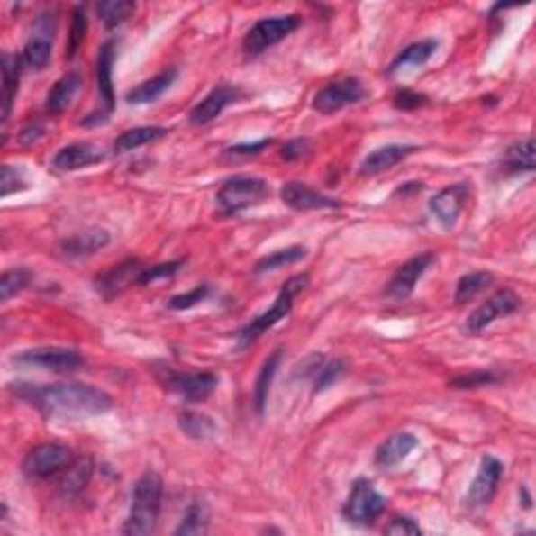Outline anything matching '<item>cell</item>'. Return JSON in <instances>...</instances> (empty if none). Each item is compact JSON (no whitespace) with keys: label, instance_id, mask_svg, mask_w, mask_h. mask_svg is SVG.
Here are the masks:
<instances>
[{"label":"cell","instance_id":"obj_42","mask_svg":"<svg viewBox=\"0 0 536 536\" xmlns=\"http://www.w3.org/2000/svg\"><path fill=\"white\" fill-rule=\"evenodd\" d=\"M183 264H185L183 260H174V262L158 264V267H145V270L139 277V286H150V283H155L158 279L172 277L174 273H178V268L183 267Z\"/></svg>","mask_w":536,"mask_h":536},{"label":"cell","instance_id":"obj_10","mask_svg":"<svg viewBox=\"0 0 536 536\" xmlns=\"http://www.w3.org/2000/svg\"><path fill=\"white\" fill-rule=\"evenodd\" d=\"M365 86L359 77H341V80L329 82L327 86H323L314 95L313 105L319 114L332 115L335 112H341L348 105H354L360 99H365Z\"/></svg>","mask_w":536,"mask_h":536},{"label":"cell","instance_id":"obj_41","mask_svg":"<svg viewBox=\"0 0 536 536\" xmlns=\"http://www.w3.org/2000/svg\"><path fill=\"white\" fill-rule=\"evenodd\" d=\"M210 292H212L210 286H197L195 289H191V292L174 295V298H170V302H168V306H170L172 310H189L193 306H197L199 302H204L205 298H208Z\"/></svg>","mask_w":536,"mask_h":536},{"label":"cell","instance_id":"obj_4","mask_svg":"<svg viewBox=\"0 0 536 536\" xmlns=\"http://www.w3.org/2000/svg\"><path fill=\"white\" fill-rule=\"evenodd\" d=\"M270 195V186L264 178L258 177H232L224 180L216 195V204L223 216L239 214V212L260 204Z\"/></svg>","mask_w":536,"mask_h":536},{"label":"cell","instance_id":"obj_47","mask_svg":"<svg viewBox=\"0 0 536 536\" xmlns=\"http://www.w3.org/2000/svg\"><path fill=\"white\" fill-rule=\"evenodd\" d=\"M310 151V143L306 139H295V141H289V143L283 147L281 155L286 159H300L302 155H306Z\"/></svg>","mask_w":536,"mask_h":536},{"label":"cell","instance_id":"obj_3","mask_svg":"<svg viewBox=\"0 0 536 536\" xmlns=\"http://www.w3.org/2000/svg\"><path fill=\"white\" fill-rule=\"evenodd\" d=\"M306 286H308V275L292 277V279H289L286 286H283L281 294L277 295L275 304L270 306L267 313L256 316L254 321L248 323V325H245L241 332L237 333V346L239 348H248L250 344H254V341L260 338L264 332H268V329L275 327L281 319H286V316L292 313V308H294V298Z\"/></svg>","mask_w":536,"mask_h":536},{"label":"cell","instance_id":"obj_43","mask_svg":"<svg viewBox=\"0 0 536 536\" xmlns=\"http://www.w3.org/2000/svg\"><path fill=\"white\" fill-rule=\"evenodd\" d=\"M25 189L23 172L15 166H3V178H0V195L9 197L11 193Z\"/></svg>","mask_w":536,"mask_h":536},{"label":"cell","instance_id":"obj_35","mask_svg":"<svg viewBox=\"0 0 536 536\" xmlns=\"http://www.w3.org/2000/svg\"><path fill=\"white\" fill-rule=\"evenodd\" d=\"M134 9H137V5L131 0H105V3L96 5V15L105 23V28H118L132 15Z\"/></svg>","mask_w":536,"mask_h":536},{"label":"cell","instance_id":"obj_9","mask_svg":"<svg viewBox=\"0 0 536 536\" xmlns=\"http://www.w3.org/2000/svg\"><path fill=\"white\" fill-rule=\"evenodd\" d=\"M13 365L19 367H36V369H47L55 373H72L80 369L84 359L80 352L69 350V348H34V350H23L11 359Z\"/></svg>","mask_w":536,"mask_h":536},{"label":"cell","instance_id":"obj_48","mask_svg":"<svg viewBox=\"0 0 536 536\" xmlns=\"http://www.w3.org/2000/svg\"><path fill=\"white\" fill-rule=\"evenodd\" d=\"M42 137H44V126L41 122H36V124H30L23 128L22 134H19V141H22L23 145H32L36 143V141H41Z\"/></svg>","mask_w":536,"mask_h":536},{"label":"cell","instance_id":"obj_7","mask_svg":"<svg viewBox=\"0 0 536 536\" xmlns=\"http://www.w3.org/2000/svg\"><path fill=\"white\" fill-rule=\"evenodd\" d=\"M72 461L74 453L68 447L57 442H44L25 455L22 469L28 480H47L50 476L61 474Z\"/></svg>","mask_w":536,"mask_h":536},{"label":"cell","instance_id":"obj_45","mask_svg":"<svg viewBox=\"0 0 536 536\" xmlns=\"http://www.w3.org/2000/svg\"><path fill=\"white\" fill-rule=\"evenodd\" d=\"M386 534L417 536V534H422V528L415 524V520L406 518V515H398V518H394L390 524L386 526Z\"/></svg>","mask_w":536,"mask_h":536},{"label":"cell","instance_id":"obj_8","mask_svg":"<svg viewBox=\"0 0 536 536\" xmlns=\"http://www.w3.org/2000/svg\"><path fill=\"white\" fill-rule=\"evenodd\" d=\"M114 61H115V41H107L99 49L96 57V84H99V96H101V112L90 114L84 118L82 126H99L109 120V114L115 107V95H114Z\"/></svg>","mask_w":536,"mask_h":536},{"label":"cell","instance_id":"obj_22","mask_svg":"<svg viewBox=\"0 0 536 536\" xmlns=\"http://www.w3.org/2000/svg\"><path fill=\"white\" fill-rule=\"evenodd\" d=\"M419 441L411 432H398L390 441H386L376 453V465L382 469L396 468L398 463H403L413 450L417 449Z\"/></svg>","mask_w":536,"mask_h":536},{"label":"cell","instance_id":"obj_37","mask_svg":"<svg viewBox=\"0 0 536 536\" xmlns=\"http://www.w3.org/2000/svg\"><path fill=\"white\" fill-rule=\"evenodd\" d=\"M30 281H32V273L28 268L6 270L3 275V281H0V298H3V302H9L13 295L23 292V289L30 286Z\"/></svg>","mask_w":536,"mask_h":536},{"label":"cell","instance_id":"obj_21","mask_svg":"<svg viewBox=\"0 0 536 536\" xmlns=\"http://www.w3.org/2000/svg\"><path fill=\"white\" fill-rule=\"evenodd\" d=\"M112 237L105 229H86L82 232H76V235L63 239L59 243V250L63 256L68 258H84V256H93L96 251L107 248Z\"/></svg>","mask_w":536,"mask_h":536},{"label":"cell","instance_id":"obj_25","mask_svg":"<svg viewBox=\"0 0 536 536\" xmlns=\"http://www.w3.org/2000/svg\"><path fill=\"white\" fill-rule=\"evenodd\" d=\"M177 76H178V72L174 68L166 69V72H161L158 76H153L151 80H145L143 84H139L137 88L128 90L126 103L128 105H147V103L158 101L159 96L172 86L174 80H177Z\"/></svg>","mask_w":536,"mask_h":536},{"label":"cell","instance_id":"obj_24","mask_svg":"<svg viewBox=\"0 0 536 536\" xmlns=\"http://www.w3.org/2000/svg\"><path fill=\"white\" fill-rule=\"evenodd\" d=\"M80 88L82 77L77 72H68L66 76L59 77L47 95V112L53 115H61L63 112H68L69 105H72L76 99V95L80 93Z\"/></svg>","mask_w":536,"mask_h":536},{"label":"cell","instance_id":"obj_6","mask_svg":"<svg viewBox=\"0 0 536 536\" xmlns=\"http://www.w3.org/2000/svg\"><path fill=\"white\" fill-rule=\"evenodd\" d=\"M302 19L300 15H279L270 19H260L250 28L248 34L243 38V50L248 55H260L264 50H268L275 44L300 28Z\"/></svg>","mask_w":536,"mask_h":536},{"label":"cell","instance_id":"obj_27","mask_svg":"<svg viewBox=\"0 0 536 536\" xmlns=\"http://www.w3.org/2000/svg\"><path fill=\"white\" fill-rule=\"evenodd\" d=\"M93 461L88 457H80V459H74L68 465L66 469L61 471V482L59 488L63 495L74 496L80 493V490L86 488V484L90 482V476H93Z\"/></svg>","mask_w":536,"mask_h":536},{"label":"cell","instance_id":"obj_5","mask_svg":"<svg viewBox=\"0 0 536 536\" xmlns=\"http://www.w3.org/2000/svg\"><path fill=\"white\" fill-rule=\"evenodd\" d=\"M386 496L379 495L369 480L360 477V480L352 484V490L348 495L341 513L350 524L369 526L386 512Z\"/></svg>","mask_w":536,"mask_h":536},{"label":"cell","instance_id":"obj_14","mask_svg":"<svg viewBox=\"0 0 536 536\" xmlns=\"http://www.w3.org/2000/svg\"><path fill=\"white\" fill-rule=\"evenodd\" d=\"M143 270H145L143 264H141L139 260H134V258L115 264V267H112L103 275L96 277V281H95L96 292H99L105 300H112L131 286H139V277H141V273H143Z\"/></svg>","mask_w":536,"mask_h":536},{"label":"cell","instance_id":"obj_38","mask_svg":"<svg viewBox=\"0 0 536 536\" xmlns=\"http://www.w3.org/2000/svg\"><path fill=\"white\" fill-rule=\"evenodd\" d=\"M346 373V363L344 360H332V363L323 365L319 373H316L314 379V392H323L327 387L335 386V382H340Z\"/></svg>","mask_w":536,"mask_h":536},{"label":"cell","instance_id":"obj_26","mask_svg":"<svg viewBox=\"0 0 536 536\" xmlns=\"http://www.w3.org/2000/svg\"><path fill=\"white\" fill-rule=\"evenodd\" d=\"M436 50H438V42L432 41V38L411 44V47H406L403 53L392 61L387 74H398V72H406V69L422 68L432 59V55H434Z\"/></svg>","mask_w":536,"mask_h":536},{"label":"cell","instance_id":"obj_30","mask_svg":"<svg viewBox=\"0 0 536 536\" xmlns=\"http://www.w3.org/2000/svg\"><path fill=\"white\" fill-rule=\"evenodd\" d=\"M19 72H22V59L15 55H3V76H5V107H3V122L9 120L13 99H15L19 88Z\"/></svg>","mask_w":536,"mask_h":536},{"label":"cell","instance_id":"obj_16","mask_svg":"<svg viewBox=\"0 0 536 536\" xmlns=\"http://www.w3.org/2000/svg\"><path fill=\"white\" fill-rule=\"evenodd\" d=\"M432 262H434V254H432V251H425V254H419L415 258H411V260H406L390 279L387 295L394 300L409 298V295L415 292L417 281L422 279L425 270L432 267Z\"/></svg>","mask_w":536,"mask_h":536},{"label":"cell","instance_id":"obj_18","mask_svg":"<svg viewBox=\"0 0 536 536\" xmlns=\"http://www.w3.org/2000/svg\"><path fill=\"white\" fill-rule=\"evenodd\" d=\"M283 204L292 210L310 212V210H335L340 208V202L333 197L323 195V193L310 189L304 183H287L281 189Z\"/></svg>","mask_w":536,"mask_h":536},{"label":"cell","instance_id":"obj_34","mask_svg":"<svg viewBox=\"0 0 536 536\" xmlns=\"http://www.w3.org/2000/svg\"><path fill=\"white\" fill-rule=\"evenodd\" d=\"M304 256H306V248H302V245H294V248H286V250H277V251H273V254L260 258V260L256 262L254 270L258 275L270 273V270H277V268L289 267V264L300 262Z\"/></svg>","mask_w":536,"mask_h":536},{"label":"cell","instance_id":"obj_40","mask_svg":"<svg viewBox=\"0 0 536 536\" xmlns=\"http://www.w3.org/2000/svg\"><path fill=\"white\" fill-rule=\"evenodd\" d=\"M499 379L501 376H496L495 371H474V373H465V376L455 377L453 382H450V387H455V390H469V387L496 384Z\"/></svg>","mask_w":536,"mask_h":536},{"label":"cell","instance_id":"obj_32","mask_svg":"<svg viewBox=\"0 0 536 536\" xmlns=\"http://www.w3.org/2000/svg\"><path fill=\"white\" fill-rule=\"evenodd\" d=\"M178 425L186 436L193 438V441H210V438L216 434V423L212 422V417L202 415V413L195 411L183 413V415L178 417Z\"/></svg>","mask_w":536,"mask_h":536},{"label":"cell","instance_id":"obj_39","mask_svg":"<svg viewBox=\"0 0 536 536\" xmlns=\"http://www.w3.org/2000/svg\"><path fill=\"white\" fill-rule=\"evenodd\" d=\"M86 13H84L82 6H76L74 9V19H72V30H69V47H68V57H72L77 53V49L82 47L84 36H86Z\"/></svg>","mask_w":536,"mask_h":536},{"label":"cell","instance_id":"obj_12","mask_svg":"<svg viewBox=\"0 0 536 536\" xmlns=\"http://www.w3.org/2000/svg\"><path fill=\"white\" fill-rule=\"evenodd\" d=\"M503 469L505 468H503V463L496 459V457L493 455L484 457L480 463V469H477L476 480L471 482L469 486L468 499H465L469 509H482L493 501V496L496 493V488H499V482L503 477Z\"/></svg>","mask_w":536,"mask_h":536},{"label":"cell","instance_id":"obj_19","mask_svg":"<svg viewBox=\"0 0 536 536\" xmlns=\"http://www.w3.org/2000/svg\"><path fill=\"white\" fill-rule=\"evenodd\" d=\"M103 159H105V153H103L99 145L74 143L57 151L53 158V168L57 172H74L82 170V168L101 164Z\"/></svg>","mask_w":536,"mask_h":536},{"label":"cell","instance_id":"obj_13","mask_svg":"<svg viewBox=\"0 0 536 536\" xmlns=\"http://www.w3.org/2000/svg\"><path fill=\"white\" fill-rule=\"evenodd\" d=\"M166 387L177 396L189 400V403H204L218 387V377L214 373H170L166 379Z\"/></svg>","mask_w":536,"mask_h":536},{"label":"cell","instance_id":"obj_46","mask_svg":"<svg viewBox=\"0 0 536 536\" xmlns=\"http://www.w3.org/2000/svg\"><path fill=\"white\" fill-rule=\"evenodd\" d=\"M268 145H273V139H262V141H256V143H241V145L229 147L227 155H232V158H241V155H256L262 150H267Z\"/></svg>","mask_w":536,"mask_h":536},{"label":"cell","instance_id":"obj_31","mask_svg":"<svg viewBox=\"0 0 536 536\" xmlns=\"http://www.w3.org/2000/svg\"><path fill=\"white\" fill-rule=\"evenodd\" d=\"M208 524H210V509L205 505L204 501H193L189 507H186V512L183 515V520H180V524L174 534L177 536H183V534H204L208 531Z\"/></svg>","mask_w":536,"mask_h":536},{"label":"cell","instance_id":"obj_17","mask_svg":"<svg viewBox=\"0 0 536 536\" xmlns=\"http://www.w3.org/2000/svg\"><path fill=\"white\" fill-rule=\"evenodd\" d=\"M239 96H241V90L231 86V84H221V86L212 88V93L204 96V99L191 109L189 122L195 126L208 124V122L216 120L229 105L237 103Z\"/></svg>","mask_w":536,"mask_h":536},{"label":"cell","instance_id":"obj_29","mask_svg":"<svg viewBox=\"0 0 536 536\" xmlns=\"http://www.w3.org/2000/svg\"><path fill=\"white\" fill-rule=\"evenodd\" d=\"M281 363V352L277 350L275 354L264 360L260 373L256 377V386H254V403H256V411L264 413V406H267L268 394H270V386H273V379L277 376V369H279Z\"/></svg>","mask_w":536,"mask_h":536},{"label":"cell","instance_id":"obj_36","mask_svg":"<svg viewBox=\"0 0 536 536\" xmlns=\"http://www.w3.org/2000/svg\"><path fill=\"white\" fill-rule=\"evenodd\" d=\"M505 168L509 172H532L534 170V141L524 139L512 145L505 153Z\"/></svg>","mask_w":536,"mask_h":536},{"label":"cell","instance_id":"obj_11","mask_svg":"<svg viewBox=\"0 0 536 536\" xmlns=\"http://www.w3.org/2000/svg\"><path fill=\"white\" fill-rule=\"evenodd\" d=\"M520 304H522L520 295L512 292V289L496 292L493 298H488L482 306H477L474 313L469 314L468 323H465V329H468L469 333H480L482 329L493 325V323L496 319H501V316L515 313V310L520 308Z\"/></svg>","mask_w":536,"mask_h":536},{"label":"cell","instance_id":"obj_44","mask_svg":"<svg viewBox=\"0 0 536 536\" xmlns=\"http://www.w3.org/2000/svg\"><path fill=\"white\" fill-rule=\"evenodd\" d=\"M428 103V96L415 93V90H400V93L394 96V107L403 109V112H411V109L423 107Z\"/></svg>","mask_w":536,"mask_h":536},{"label":"cell","instance_id":"obj_1","mask_svg":"<svg viewBox=\"0 0 536 536\" xmlns=\"http://www.w3.org/2000/svg\"><path fill=\"white\" fill-rule=\"evenodd\" d=\"M11 392L44 415L55 417L103 415L114 406L107 392L88 384H13Z\"/></svg>","mask_w":536,"mask_h":536},{"label":"cell","instance_id":"obj_28","mask_svg":"<svg viewBox=\"0 0 536 536\" xmlns=\"http://www.w3.org/2000/svg\"><path fill=\"white\" fill-rule=\"evenodd\" d=\"M168 134V128L164 126H139V128H131V131L122 132L118 139L114 141V151L115 153H128L139 150L147 143H153Z\"/></svg>","mask_w":536,"mask_h":536},{"label":"cell","instance_id":"obj_2","mask_svg":"<svg viewBox=\"0 0 536 536\" xmlns=\"http://www.w3.org/2000/svg\"><path fill=\"white\" fill-rule=\"evenodd\" d=\"M161 495H164V482L155 471H145L132 488V505L122 532L131 536L151 534L158 526L161 512Z\"/></svg>","mask_w":536,"mask_h":536},{"label":"cell","instance_id":"obj_20","mask_svg":"<svg viewBox=\"0 0 536 536\" xmlns=\"http://www.w3.org/2000/svg\"><path fill=\"white\" fill-rule=\"evenodd\" d=\"M53 55V30H50L49 17L38 19V28L23 47L22 61L32 69H44Z\"/></svg>","mask_w":536,"mask_h":536},{"label":"cell","instance_id":"obj_15","mask_svg":"<svg viewBox=\"0 0 536 536\" xmlns=\"http://www.w3.org/2000/svg\"><path fill=\"white\" fill-rule=\"evenodd\" d=\"M468 197H469L468 185L463 183L450 185L430 199L432 214L436 216V221L441 223L444 229H453L457 221H459L465 204H468Z\"/></svg>","mask_w":536,"mask_h":536},{"label":"cell","instance_id":"obj_33","mask_svg":"<svg viewBox=\"0 0 536 536\" xmlns=\"http://www.w3.org/2000/svg\"><path fill=\"white\" fill-rule=\"evenodd\" d=\"M495 277L493 273H486V270H477V273H469L463 275L459 281H457V292H455V300L459 304H465V302L474 300L477 294H482L484 289L493 286Z\"/></svg>","mask_w":536,"mask_h":536},{"label":"cell","instance_id":"obj_23","mask_svg":"<svg viewBox=\"0 0 536 536\" xmlns=\"http://www.w3.org/2000/svg\"><path fill=\"white\" fill-rule=\"evenodd\" d=\"M413 151H415V147L411 145L379 147V150L369 153L363 159V164H360V174H363V177H376V174H382L396 164H400L404 158H409Z\"/></svg>","mask_w":536,"mask_h":536}]
</instances>
